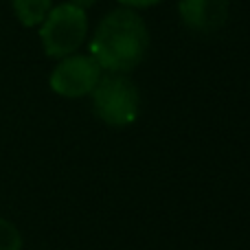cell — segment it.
<instances>
[{"label": "cell", "mask_w": 250, "mask_h": 250, "mask_svg": "<svg viewBox=\"0 0 250 250\" xmlns=\"http://www.w3.org/2000/svg\"><path fill=\"white\" fill-rule=\"evenodd\" d=\"M149 48V29L132 9H114L101 18L90 40V55L101 70L125 75L143 62Z\"/></svg>", "instance_id": "cell-1"}, {"label": "cell", "mask_w": 250, "mask_h": 250, "mask_svg": "<svg viewBox=\"0 0 250 250\" xmlns=\"http://www.w3.org/2000/svg\"><path fill=\"white\" fill-rule=\"evenodd\" d=\"M92 110L105 125L125 127L132 125L141 112V95L136 83L119 73L101 75L99 83L90 92Z\"/></svg>", "instance_id": "cell-2"}, {"label": "cell", "mask_w": 250, "mask_h": 250, "mask_svg": "<svg viewBox=\"0 0 250 250\" xmlns=\"http://www.w3.org/2000/svg\"><path fill=\"white\" fill-rule=\"evenodd\" d=\"M88 35V16L70 2L57 4L40 24V42L48 57H68L79 51Z\"/></svg>", "instance_id": "cell-3"}, {"label": "cell", "mask_w": 250, "mask_h": 250, "mask_svg": "<svg viewBox=\"0 0 250 250\" xmlns=\"http://www.w3.org/2000/svg\"><path fill=\"white\" fill-rule=\"evenodd\" d=\"M101 79V66L92 55L73 53L68 57H62L60 64L53 68L48 83L51 90L66 99H79L95 90Z\"/></svg>", "instance_id": "cell-4"}, {"label": "cell", "mask_w": 250, "mask_h": 250, "mask_svg": "<svg viewBox=\"0 0 250 250\" xmlns=\"http://www.w3.org/2000/svg\"><path fill=\"white\" fill-rule=\"evenodd\" d=\"M178 13L189 31L211 35L224 29L229 20V0H180Z\"/></svg>", "instance_id": "cell-5"}, {"label": "cell", "mask_w": 250, "mask_h": 250, "mask_svg": "<svg viewBox=\"0 0 250 250\" xmlns=\"http://www.w3.org/2000/svg\"><path fill=\"white\" fill-rule=\"evenodd\" d=\"M13 13L22 26H40L48 11L53 9V0H11Z\"/></svg>", "instance_id": "cell-6"}, {"label": "cell", "mask_w": 250, "mask_h": 250, "mask_svg": "<svg viewBox=\"0 0 250 250\" xmlns=\"http://www.w3.org/2000/svg\"><path fill=\"white\" fill-rule=\"evenodd\" d=\"M0 250H22V235L13 222L0 217Z\"/></svg>", "instance_id": "cell-7"}, {"label": "cell", "mask_w": 250, "mask_h": 250, "mask_svg": "<svg viewBox=\"0 0 250 250\" xmlns=\"http://www.w3.org/2000/svg\"><path fill=\"white\" fill-rule=\"evenodd\" d=\"M125 9H132V11H138V9H149L160 4L163 0H119Z\"/></svg>", "instance_id": "cell-8"}, {"label": "cell", "mask_w": 250, "mask_h": 250, "mask_svg": "<svg viewBox=\"0 0 250 250\" xmlns=\"http://www.w3.org/2000/svg\"><path fill=\"white\" fill-rule=\"evenodd\" d=\"M70 4H75V7H79V9H83V11H88L90 7H95L99 0H68Z\"/></svg>", "instance_id": "cell-9"}]
</instances>
